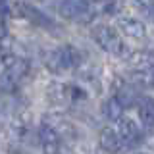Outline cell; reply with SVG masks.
<instances>
[{
  "mask_svg": "<svg viewBox=\"0 0 154 154\" xmlns=\"http://www.w3.org/2000/svg\"><path fill=\"white\" fill-rule=\"evenodd\" d=\"M79 62H81V54L71 45L54 48V50L45 54V66L54 73H62L66 69H71V67L79 66Z\"/></svg>",
  "mask_w": 154,
  "mask_h": 154,
  "instance_id": "obj_1",
  "label": "cell"
},
{
  "mask_svg": "<svg viewBox=\"0 0 154 154\" xmlns=\"http://www.w3.org/2000/svg\"><path fill=\"white\" fill-rule=\"evenodd\" d=\"M4 66L6 67H4V73L0 75V87L6 93H12V91H16V85L27 75L29 64L27 60H23L19 56H12L10 60L4 62Z\"/></svg>",
  "mask_w": 154,
  "mask_h": 154,
  "instance_id": "obj_2",
  "label": "cell"
},
{
  "mask_svg": "<svg viewBox=\"0 0 154 154\" xmlns=\"http://www.w3.org/2000/svg\"><path fill=\"white\" fill-rule=\"evenodd\" d=\"M93 38L102 50L110 52V54H116V56H123V50H125L123 41L110 25H102V23L94 25L93 27Z\"/></svg>",
  "mask_w": 154,
  "mask_h": 154,
  "instance_id": "obj_3",
  "label": "cell"
},
{
  "mask_svg": "<svg viewBox=\"0 0 154 154\" xmlns=\"http://www.w3.org/2000/svg\"><path fill=\"white\" fill-rule=\"evenodd\" d=\"M38 141H41L42 152L45 154H60L62 150V137L58 135V131L52 125H48L46 122L38 127Z\"/></svg>",
  "mask_w": 154,
  "mask_h": 154,
  "instance_id": "obj_4",
  "label": "cell"
},
{
  "mask_svg": "<svg viewBox=\"0 0 154 154\" xmlns=\"http://www.w3.org/2000/svg\"><path fill=\"white\" fill-rule=\"evenodd\" d=\"M17 14H19L21 17H25L29 23H33V25L45 27V29H52V27H56V25H54V21H52V19L48 17L46 14H42L38 8L31 6V4H27V2H19V4H17Z\"/></svg>",
  "mask_w": 154,
  "mask_h": 154,
  "instance_id": "obj_5",
  "label": "cell"
},
{
  "mask_svg": "<svg viewBox=\"0 0 154 154\" xmlns=\"http://www.w3.org/2000/svg\"><path fill=\"white\" fill-rule=\"evenodd\" d=\"M118 135L119 139H122L123 144H127V146H131V144H137L141 141V129L137 127V123L133 122V119L129 118H122L118 123Z\"/></svg>",
  "mask_w": 154,
  "mask_h": 154,
  "instance_id": "obj_6",
  "label": "cell"
},
{
  "mask_svg": "<svg viewBox=\"0 0 154 154\" xmlns=\"http://www.w3.org/2000/svg\"><path fill=\"white\" fill-rule=\"evenodd\" d=\"M91 8L89 0H62L60 4V16L66 19H79L81 16H85Z\"/></svg>",
  "mask_w": 154,
  "mask_h": 154,
  "instance_id": "obj_7",
  "label": "cell"
},
{
  "mask_svg": "<svg viewBox=\"0 0 154 154\" xmlns=\"http://www.w3.org/2000/svg\"><path fill=\"white\" fill-rule=\"evenodd\" d=\"M98 143H100V148L106 150V152H110V154L119 152V150H122V146H123V143H122V139H119L118 131L112 129V127H104L102 131H100Z\"/></svg>",
  "mask_w": 154,
  "mask_h": 154,
  "instance_id": "obj_8",
  "label": "cell"
},
{
  "mask_svg": "<svg viewBox=\"0 0 154 154\" xmlns=\"http://www.w3.org/2000/svg\"><path fill=\"white\" fill-rule=\"evenodd\" d=\"M118 27L123 31V35L131 37V38H143L146 35V27H144L143 21L135 17H122L118 19Z\"/></svg>",
  "mask_w": 154,
  "mask_h": 154,
  "instance_id": "obj_9",
  "label": "cell"
},
{
  "mask_svg": "<svg viewBox=\"0 0 154 154\" xmlns=\"http://www.w3.org/2000/svg\"><path fill=\"white\" fill-rule=\"evenodd\" d=\"M127 62L131 64L135 69L139 71H146L154 66V52L150 50H135L127 56Z\"/></svg>",
  "mask_w": 154,
  "mask_h": 154,
  "instance_id": "obj_10",
  "label": "cell"
},
{
  "mask_svg": "<svg viewBox=\"0 0 154 154\" xmlns=\"http://www.w3.org/2000/svg\"><path fill=\"white\" fill-rule=\"evenodd\" d=\"M139 118L146 127H154V100L150 96H141L139 98Z\"/></svg>",
  "mask_w": 154,
  "mask_h": 154,
  "instance_id": "obj_11",
  "label": "cell"
},
{
  "mask_svg": "<svg viewBox=\"0 0 154 154\" xmlns=\"http://www.w3.org/2000/svg\"><path fill=\"white\" fill-rule=\"evenodd\" d=\"M102 112H104L106 119H110V122H119L122 116H123V106L116 96H110V98L102 104Z\"/></svg>",
  "mask_w": 154,
  "mask_h": 154,
  "instance_id": "obj_12",
  "label": "cell"
},
{
  "mask_svg": "<svg viewBox=\"0 0 154 154\" xmlns=\"http://www.w3.org/2000/svg\"><path fill=\"white\" fill-rule=\"evenodd\" d=\"M116 98L122 102V106L125 108V106H133V104H139V96L137 93H135V89L133 87H129V85H122L119 87V91H118V94H116Z\"/></svg>",
  "mask_w": 154,
  "mask_h": 154,
  "instance_id": "obj_13",
  "label": "cell"
},
{
  "mask_svg": "<svg viewBox=\"0 0 154 154\" xmlns=\"http://www.w3.org/2000/svg\"><path fill=\"white\" fill-rule=\"evenodd\" d=\"M135 6L154 17V0H135Z\"/></svg>",
  "mask_w": 154,
  "mask_h": 154,
  "instance_id": "obj_14",
  "label": "cell"
},
{
  "mask_svg": "<svg viewBox=\"0 0 154 154\" xmlns=\"http://www.w3.org/2000/svg\"><path fill=\"white\" fill-rule=\"evenodd\" d=\"M8 37V25H6V16L0 14V41Z\"/></svg>",
  "mask_w": 154,
  "mask_h": 154,
  "instance_id": "obj_15",
  "label": "cell"
},
{
  "mask_svg": "<svg viewBox=\"0 0 154 154\" xmlns=\"http://www.w3.org/2000/svg\"><path fill=\"white\" fill-rule=\"evenodd\" d=\"M8 0H0V14H2V16H6L8 14Z\"/></svg>",
  "mask_w": 154,
  "mask_h": 154,
  "instance_id": "obj_16",
  "label": "cell"
},
{
  "mask_svg": "<svg viewBox=\"0 0 154 154\" xmlns=\"http://www.w3.org/2000/svg\"><path fill=\"white\" fill-rule=\"evenodd\" d=\"M141 154H144V152H141Z\"/></svg>",
  "mask_w": 154,
  "mask_h": 154,
  "instance_id": "obj_17",
  "label": "cell"
}]
</instances>
